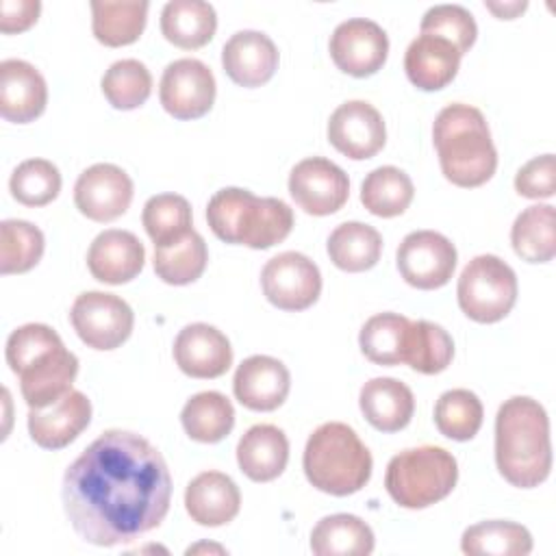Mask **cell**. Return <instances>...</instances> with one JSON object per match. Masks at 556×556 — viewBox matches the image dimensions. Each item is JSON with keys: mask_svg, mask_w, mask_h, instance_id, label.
Masks as SVG:
<instances>
[{"mask_svg": "<svg viewBox=\"0 0 556 556\" xmlns=\"http://www.w3.org/2000/svg\"><path fill=\"white\" fill-rule=\"evenodd\" d=\"M61 497L83 541L113 547L161 526L172 478L163 454L146 437L106 430L67 467Z\"/></svg>", "mask_w": 556, "mask_h": 556, "instance_id": "obj_1", "label": "cell"}, {"mask_svg": "<svg viewBox=\"0 0 556 556\" xmlns=\"http://www.w3.org/2000/svg\"><path fill=\"white\" fill-rule=\"evenodd\" d=\"M495 465L504 480L517 489L539 486L549 476V419L536 400L515 395L497 408Z\"/></svg>", "mask_w": 556, "mask_h": 556, "instance_id": "obj_2", "label": "cell"}, {"mask_svg": "<svg viewBox=\"0 0 556 556\" xmlns=\"http://www.w3.org/2000/svg\"><path fill=\"white\" fill-rule=\"evenodd\" d=\"M432 141L443 176L456 187H480L497 167V150L480 109L463 102L439 111Z\"/></svg>", "mask_w": 556, "mask_h": 556, "instance_id": "obj_3", "label": "cell"}, {"mask_svg": "<svg viewBox=\"0 0 556 556\" xmlns=\"http://www.w3.org/2000/svg\"><path fill=\"white\" fill-rule=\"evenodd\" d=\"M206 222L226 243L267 250L289 237L293 211L280 198H258L248 189L226 187L208 200Z\"/></svg>", "mask_w": 556, "mask_h": 556, "instance_id": "obj_4", "label": "cell"}, {"mask_svg": "<svg viewBox=\"0 0 556 556\" xmlns=\"http://www.w3.org/2000/svg\"><path fill=\"white\" fill-rule=\"evenodd\" d=\"M371 465L367 445L341 421H328L315 428L302 456L306 480L315 489L337 497L361 491L371 478Z\"/></svg>", "mask_w": 556, "mask_h": 556, "instance_id": "obj_5", "label": "cell"}, {"mask_svg": "<svg viewBox=\"0 0 556 556\" xmlns=\"http://www.w3.org/2000/svg\"><path fill=\"white\" fill-rule=\"evenodd\" d=\"M458 480L456 458L437 445H419L395 454L384 473L391 500L402 508H428L445 500Z\"/></svg>", "mask_w": 556, "mask_h": 556, "instance_id": "obj_6", "label": "cell"}, {"mask_svg": "<svg viewBox=\"0 0 556 556\" xmlns=\"http://www.w3.org/2000/svg\"><path fill=\"white\" fill-rule=\"evenodd\" d=\"M456 295L460 311L469 319L495 324L504 319L517 302V276L500 256L480 254L460 271Z\"/></svg>", "mask_w": 556, "mask_h": 556, "instance_id": "obj_7", "label": "cell"}, {"mask_svg": "<svg viewBox=\"0 0 556 556\" xmlns=\"http://www.w3.org/2000/svg\"><path fill=\"white\" fill-rule=\"evenodd\" d=\"M72 326L80 341L93 350H115L132 332V308L115 293L85 291L70 311Z\"/></svg>", "mask_w": 556, "mask_h": 556, "instance_id": "obj_8", "label": "cell"}, {"mask_svg": "<svg viewBox=\"0 0 556 556\" xmlns=\"http://www.w3.org/2000/svg\"><path fill=\"white\" fill-rule=\"evenodd\" d=\"M265 298L280 311H304L321 293L319 267L302 252H280L261 271Z\"/></svg>", "mask_w": 556, "mask_h": 556, "instance_id": "obj_9", "label": "cell"}, {"mask_svg": "<svg viewBox=\"0 0 556 556\" xmlns=\"http://www.w3.org/2000/svg\"><path fill=\"white\" fill-rule=\"evenodd\" d=\"M217 85L211 67L200 59L172 61L159 83V100L176 119H198L206 115L215 102Z\"/></svg>", "mask_w": 556, "mask_h": 556, "instance_id": "obj_10", "label": "cell"}, {"mask_svg": "<svg viewBox=\"0 0 556 556\" xmlns=\"http://www.w3.org/2000/svg\"><path fill=\"white\" fill-rule=\"evenodd\" d=\"M397 269L415 289H439L456 269L454 243L434 230L408 232L397 248Z\"/></svg>", "mask_w": 556, "mask_h": 556, "instance_id": "obj_11", "label": "cell"}, {"mask_svg": "<svg viewBox=\"0 0 556 556\" xmlns=\"http://www.w3.org/2000/svg\"><path fill=\"white\" fill-rule=\"evenodd\" d=\"M289 193L308 215H332L350 195L348 174L324 156H308L295 163L289 174Z\"/></svg>", "mask_w": 556, "mask_h": 556, "instance_id": "obj_12", "label": "cell"}, {"mask_svg": "<svg viewBox=\"0 0 556 556\" xmlns=\"http://www.w3.org/2000/svg\"><path fill=\"white\" fill-rule=\"evenodd\" d=\"M328 48L334 65L341 72L354 78H365L384 65L389 54V37L374 20L352 17L332 30Z\"/></svg>", "mask_w": 556, "mask_h": 556, "instance_id": "obj_13", "label": "cell"}, {"mask_svg": "<svg viewBox=\"0 0 556 556\" xmlns=\"http://www.w3.org/2000/svg\"><path fill=\"white\" fill-rule=\"evenodd\" d=\"M130 176L113 163L87 167L74 185V204L91 222H113L124 215L132 202Z\"/></svg>", "mask_w": 556, "mask_h": 556, "instance_id": "obj_14", "label": "cell"}, {"mask_svg": "<svg viewBox=\"0 0 556 556\" xmlns=\"http://www.w3.org/2000/svg\"><path fill=\"white\" fill-rule=\"evenodd\" d=\"M328 141L348 159H371L384 148V119L369 102L348 100L339 104L328 119Z\"/></svg>", "mask_w": 556, "mask_h": 556, "instance_id": "obj_15", "label": "cell"}, {"mask_svg": "<svg viewBox=\"0 0 556 556\" xmlns=\"http://www.w3.org/2000/svg\"><path fill=\"white\" fill-rule=\"evenodd\" d=\"M76 374L78 358L63 345V341L39 352L15 371L28 408H46L61 400L67 391H72Z\"/></svg>", "mask_w": 556, "mask_h": 556, "instance_id": "obj_16", "label": "cell"}, {"mask_svg": "<svg viewBox=\"0 0 556 556\" xmlns=\"http://www.w3.org/2000/svg\"><path fill=\"white\" fill-rule=\"evenodd\" d=\"M174 361L191 378H219L232 365V348L222 330L198 321L176 334Z\"/></svg>", "mask_w": 556, "mask_h": 556, "instance_id": "obj_17", "label": "cell"}, {"mask_svg": "<svg viewBox=\"0 0 556 556\" xmlns=\"http://www.w3.org/2000/svg\"><path fill=\"white\" fill-rule=\"evenodd\" d=\"M289 389L291 374L285 363L265 354L248 356L232 378V391L239 404L261 413L276 410L287 400Z\"/></svg>", "mask_w": 556, "mask_h": 556, "instance_id": "obj_18", "label": "cell"}, {"mask_svg": "<svg viewBox=\"0 0 556 556\" xmlns=\"http://www.w3.org/2000/svg\"><path fill=\"white\" fill-rule=\"evenodd\" d=\"M91 421V402L83 391H67L46 408L28 410L30 439L43 450L70 445Z\"/></svg>", "mask_w": 556, "mask_h": 556, "instance_id": "obj_19", "label": "cell"}, {"mask_svg": "<svg viewBox=\"0 0 556 556\" xmlns=\"http://www.w3.org/2000/svg\"><path fill=\"white\" fill-rule=\"evenodd\" d=\"M48 104V87L41 72L22 59L0 63V113L7 122L28 124Z\"/></svg>", "mask_w": 556, "mask_h": 556, "instance_id": "obj_20", "label": "cell"}, {"mask_svg": "<svg viewBox=\"0 0 556 556\" xmlns=\"http://www.w3.org/2000/svg\"><path fill=\"white\" fill-rule=\"evenodd\" d=\"M146 263L143 243L128 230H102L89 245L87 267L104 285H124L139 276Z\"/></svg>", "mask_w": 556, "mask_h": 556, "instance_id": "obj_21", "label": "cell"}, {"mask_svg": "<svg viewBox=\"0 0 556 556\" xmlns=\"http://www.w3.org/2000/svg\"><path fill=\"white\" fill-rule=\"evenodd\" d=\"M222 65L232 83L261 87L278 67V48L271 37L261 30H239L224 43Z\"/></svg>", "mask_w": 556, "mask_h": 556, "instance_id": "obj_22", "label": "cell"}, {"mask_svg": "<svg viewBox=\"0 0 556 556\" xmlns=\"http://www.w3.org/2000/svg\"><path fill=\"white\" fill-rule=\"evenodd\" d=\"M460 52L443 37L419 33L406 48L404 70L408 80L421 91H437L447 87L460 65Z\"/></svg>", "mask_w": 556, "mask_h": 556, "instance_id": "obj_23", "label": "cell"}, {"mask_svg": "<svg viewBox=\"0 0 556 556\" xmlns=\"http://www.w3.org/2000/svg\"><path fill=\"white\" fill-rule=\"evenodd\" d=\"M185 508L200 526H224L239 515L241 493L222 471H202L185 489Z\"/></svg>", "mask_w": 556, "mask_h": 556, "instance_id": "obj_24", "label": "cell"}, {"mask_svg": "<svg viewBox=\"0 0 556 556\" xmlns=\"http://www.w3.org/2000/svg\"><path fill=\"white\" fill-rule=\"evenodd\" d=\"M289 460L287 434L271 424H256L237 443L239 469L254 482L276 480Z\"/></svg>", "mask_w": 556, "mask_h": 556, "instance_id": "obj_25", "label": "cell"}, {"mask_svg": "<svg viewBox=\"0 0 556 556\" xmlns=\"http://www.w3.org/2000/svg\"><path fill=\"white\" fill-rule=\"evenodd\" d=\"M365 419L380 432H397L408 426L415 413L413 391L397 378H371L358 395Z\"/></svg>", "mask_w": 556, "mask_h": 556, "instance_id": "obj_26", "label": "cell"}, {"mask_svg": "<svg viewBox=\"0 0 556 556\" xmlns=\"http://www.w3.org/2000/svg\"><path fill=\"white\" fill-rule=\"evenodd\" d=\"M217 28V13L204 0H169L161 11L163 37L182 48L195 50L206 46Z\"/></svg>", "mask_w": 556, "mask_h": 556, "instance_id": "obj_27", "label": "cell"}, {"mask_svg": "<svg viewBox=\"0 0 556 556\" xmlns=\"http://www.w3.org/2000/svg\"><path fill=\"white\" fill-rule=\"evenodd\" d=\"M374 532L356 515L337 513L317 521L311 532V549L317 556H369Z\"/></svg>", "mask_w": 556, "mask_h": 556, "instance_id": "obj_28", "label": "cell"}, {"mask_svg": "<svg viewBox=\"0 0 556 556\" xmlns=\"http://www.w3.org/2000/svg\"><path fill=\"white\" fill-rule=\"evenodd\" d=\"M150 2L146 0H91L93 37L111 48L137 41L146 28Z\"/></svg>", "mask_w": 556, "mask_h": 556, "instance_id": "obj_29", "label": "cell"}, {"mask_svg": "<svg viewBox=\"0 0 556 556\" xmlns=\"http://www.w3.org/2000/svg\"><path fill=\"white\" fill-rule=\"evenodd\" d=\"M556 213L552 204L523 208L510 228V243L519 258L528 263H547L556 254Z\"/></svg>", "mask_w": 556, "mask_h": 556, "instance_id": "obj_30", "label": "cell"}, {"mask_svg": "<svg viewBox=\"0 0 556 556\" xmlns=\"http://www.w3.org/2000/svg\"><path fill=\"white\" fill-rule=\"evenodd\" d=\"M328 256L343 271L371 269L382 254L380 232L363 222L339 224L328 237Z\"/></svg>", "mask_w": 556, "mask_h": 556, "instance_id": "obj_31", "label": "cell"}, {"mask_svg": "<svg viewBox=\"0 0 556 556\" xmlns=\"http://www.w3.org/2000/svg\"><path fill=\"white\" fill-rule=\"evenodd\" d=\"M180 421L189 439L198 443H217L230 434L235 426V408L224 393L202 391L185 402Z\"/></svg>", "mask_w": 556, "mask_h": 556, "instance_id": "obj_32", "label": "cell"}, {"mask_svg": "<svg viewBox=\"0 0 556 556\" xmlns=\"http://www.w3.org/2000/svg\"><path fill=\"white\" fill-rule=\"evenodd\" d=\"M460 549L469 556H528L532 552V534L515 521H480L463 532Z\"/></svg>", "mask_w": 556, "mask_h": 556, "instance_id": "obj_33", "label": "cell"}, {"mask_svg": "<svg viewBox=\"0 0 556 556\" xmlns=\"http://www.w3.org/2000/svg\"><path fill=\"white\" fill-rule=\"evenodd\" d=\"M154 271L167 285H189L202 276L208 263V250L193 228L180 239L154 245Z\"/></svg>", "mask_w": 556, "mask_h": 556, "instance_id": "obj_34", "label": "cell"}, {"mask_svg": "<svg viewBox=\"0 0 556 556\" xmlns=\"http://www.w3.org/2000/svg\"><path fill=\"white\" fill-rule=\"evenodd\" d=\"M415 195L413 180L406 172L393 165H382L371 169L361 185L363 206L378 217L402 215Z\"/></svg>", "mask_w": 556, "mask_h": 556, "instance_id": "obj_35", "label": "cell"}, {"mask_svg": "<svg viewBox=\"0 0 556 556\" xmlns=\"http://www.w3.org/2000/svg\"><path fill=\"white\" fill-rule=\"evenodd\" d=\"M454 356V341L439 324L417 319L410 321L404 343V363L415 371L432 376L447 369Z\"/></svg>", "mask_w": 556, "mask_h": 556, "instance_id": "obj_36", "label": "cell"}, {"mask_svg": "<svg viewBox=\"0 0 556 556\" xmlns=\"http://www.w3.org/2000/svg\"><path fill=\"white\" fill-rule=\"evenodd\" d=\"M410 319L400 313H378L369 317L358 334L361 352L376 365L404 363V343Z\"/></svg>", "mask_w": 556, "mask_h": 556, "instance_id": "obj_37", "label": "cell"}, {"mask_svg": "<svg viewBox=\"0 0 556 556\" xmlns=\"http://www.w3.org/2000/svg\"><path fill=\"white\" fill-rule=\"evenodd\" d=\"M484 408L469 389H450L434 404L437 430L452 441H469L482 426Z\"/></svg>", "mask_w": 556, "mask_h": 556, "instance_id": "obj_38", "label": "cell"}, {"mask_svg": "<svg viewBox=\"0 0 556 556\" xmlns=\"http://www.w3.org/2000/svg\"><path fill=\"white\" fill-rule=\"evenodd\" d=\"M43 232L24 219H4L0 224V274H24L43 256Z\"/></svg>", "mask_w": 556, "mask_h": 556, "instance_id": "obj_39", "label": "cell"}, {"mask_svg": "<svg viewBox=\"0 0 556 556\" xmlns=\"http://www.w3.org/2000/svg\"><path fill=\"white\" fill-rule=\"evenodd\" d=\"M102 93L111 106L130 111L141 106L152 93V74L137 59L115 61L102 76Z\"/></svg>", "mask_w": 556, "mask_h": 556, "instance_id": "obj_40", "label": "cell"}, {"mask_svg": "<svg viewBox=\"0 0 556 556\" xmlns=\"http://www.w3.org/2000/svg\"><path fill=\"white\" fill-rule=\"evenodd\" d=\"M141 222L154 245H165L191 230V206L178 193H156L143 204Z\"/></svg>", "mask_w": 556, "mask_h": 556, "instance_id": "obj_41", "label": "cell"}, {"mask_svg": "<svg viewBox=\"0 0 556 556\" xmlns=\"http://www.w3.org/2000/svg\"><path fill=\"white\" fill-rule=\"evenodd\" d=\"M9 189L24 206H46L61 191V174L52 161L26 159L13 169Z\"/></svg>", "mask_w": 556, "mask_h": 556, "instance_id": "obj_42", "label": "cell"}, {"mask_svg": "<svg viewBox=\"0 0 556 556\" xmlns=\"http://www.w3.org/2000/svg\"><path fill=\"white\" fill-rule=\"evenodd\" d=\"M419 30L452 41L460 54H465L473 46L476 35H478L473 15L460 4L430 7L421 17Z\"/></svg>", "mask_w": 556, "mask_h": 556, "instance_id": "obj_43", "label": "cell"}, {"mask_svg": "<svg viewBox=\"0 0 556 556\" xmlns=\"http://www.w3.org/2000/svg\"><path fill=\"white\" fill-rule=\"evenodd\" d=\"M515 189L523 198H552L556 191V161L554 154H541L519 167Z\"/></svg>", "mask_w": 556, "mask_h": 556, "instance_id": "obj_44", "label": "cell"}, {"mask_svg": "<svg viewBox=\"0 0 556 556\" xmlns=\"http://www.w3.org/2000/svg\"><path fill=\"white\" fill-rule=\"evenodd\" d=\"M39 11H41L39 0H2L0 2V30L4 35L22 33L37 22Z\"/></svg>", "mask_w": 556, "mask_h": 556, "instance_id": "obj_45", "label": "cell"}, {"mask_svg": "<svg viewBox=\"0 0 556 556\" xmlns=\"http://www.w3.org/2000/svg\"><path fill=\"white\" fill-rule=\"evenodd\" d=\"M493 13H497L502 20H513L519 11H523L526 7H528V2H513V4H504V7H497V4H493V2H489L486 4Z\"/></svg>", "mask_w": 556, "mask_h": 556, "instance_id": "obj_46", "label": "cell"}]
</instances>
